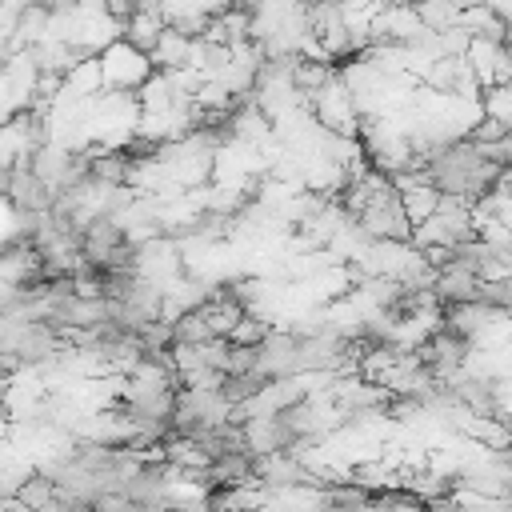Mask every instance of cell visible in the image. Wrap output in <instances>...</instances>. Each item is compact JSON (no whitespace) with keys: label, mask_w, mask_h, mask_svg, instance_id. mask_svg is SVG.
<instances>
[{"label":"cell","mask_w":512,"mask_h":512,"mask_svg":"<svg viewBox=\"0 0 512 512\" xmlns=\"http://www.w3.org/2000/svg\"><path fill=\"white\" fill-rule=\"evenodd\" d=\"M100 64H104V84H112V88H144L156 76L152 56L140 52L136 44H128L124 36L100 52Z\"/></svg>","instance_id":"6da1fadb"},{"label":"cell","mask_w":512,"mask_h":512,"mask_svg":"<svg viewBox=\"0 0 512 512\" xmlns=\"http://www.w3.org/2000/svg\"><path fill=\"white\" fill-rule=\"evenodd\" d=\"M164 32H168V12H160V8H136L128 20H124V40L128 44H136L140 52H156V44L164 40Z\"/></svg>","instance_id":"7a4b0ae2"}]
</instances>
